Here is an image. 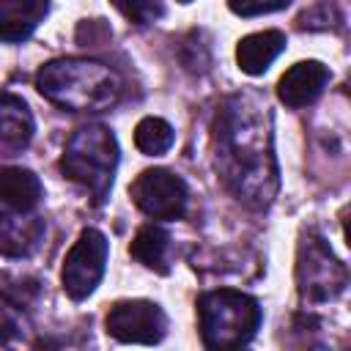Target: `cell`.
<instances>
[{"label": "cell", "mask_w": 351, "mask_h": 351, "mask_svg": "<svg viewBox=\"0 0 351 351\" xmlns=\"http://www.w3.org/2000/svg\"><path fill=\"white\" fill-rule=\"evenodd\" d=\"M214 167L222 184L250 208H266L280 189L269 107L250 93L222 99L211 126Z\"/></svg>", "instance_id": "1"}, {"label": "cell", "mask_w": 351, "mask_h": 351, "mask_svg": "<svg viewBox=\"0 0 351 351\" xmlns=\"http://www.w3.org/2000/svg\"><path fill=\"white\" fill-rule=\"evenodd\" d=\"M36 88L52 104L71 112H101L110 110L123 90L118 71L88 58L49 60L36 74Z\"/></svg>", "instance_id": "2"}, {"label": "cell", "mask_w": 351, "mask_h": 351, "mask_svg": "<svg viewBox=\"0 0 351 351\" xmlns=\"http://www.w3.org/2000/svg\"><path fill=\"white\" fill-rule=\"evenodd\" d=\"M118 159H121V151H118L115 134L101 123H88L69 137L60 156V170L74 184L85 186L93 203L101 206L110 195Z\"/></svg>", "instance_id": "3"}, {"label": "cell", "mask_w": 351, "mask_h": 351, "mask_svg": "<svg viewBox=\"0 0 351 351\" xmlns=\"http://www.w3.org/2000/svg\"><path fill=\"white\" fill-rule=\"evenodd\" d=\"M197 318H200L203 346L222 351V348L247 346L261 329L263 310L255 296L233 288H219V291H206L197 299Z\"/></svg>", "instance_id": "4"}, {"label": "cell", "mask_w": 351, "mask_h": 351, "mask_svg": "<svg viewBox=\"0 0 351 351\" xmlns=\"http://www.w3.org/2000/svg\"><path fill=\"white\" fill-rule=\"evenodd\" d=\"M296 285H299V296L310 304L337 299L348 285L346 263H340L329 250V244L315 233H307L299 244Z\"/></svg>", "instance_id": "5"}, {"label": "cell", "mask_w": 351, "mask_h": 351, "mask_svg": "<svg viewBox=\"0 0 351 351\" xmlns=\"http://www.w3.org/2000/svg\"><path fill=\"white\" fill-rule=\"evenodd\" d=\"M107 255H110V241L101 230L85 228L77 236V241L66 252L63 269H60V282H63V291L69 299L82 302L96 291V285L101 282L104 269H107Z\"/></svg>", "instance_id": "6"}, {"label": "cell", "mask_w": 351, "mask_h": 351, "mask_svg": "<svg viewBox=\"0 0 351 351\" xmlns=\"http://www.w3.org/2000/svg\"><path fill=\"white\" fill-rule=\"evenodd\" d=\"M129 195L134 206L151 219H178L184 217L186 203H189V189L184 178L165 167L143 170L129 186Z\"/></svg>", "instance_id": "7"}, {"label": "cell", "mask_w": 351, "mask_h": 351, "mask_svg": "<svg viewBox=\"0 0 351 351\" xmlns=\"http://www.w3.org/2000/svg\"><path fill=\"white\" fill-rule=\"evenodd\" d=\"M107 335L118 343L154 346L167 335V315L156 302L148 299H126L115 302L104 318Z\"/></svg>", "instance_id": "8"}, {"label": "cell", "mask_w": 351, "mask_h": 351, "mask_svg": "<svg viewBox=\"0 0 351 351\" xmlns=\"http://www.w3.org/2000/svg\"><path fill=\"white\" fill-rule=\"evenodd\" d=\"M329 80H332V71L321 60H302V63L291 66L280 77L277 99L285 107H293V110L296 107H307V104H313L324 93Z\"/></svg>", "instance_id": "9"}, {"label": "cell", "mask_w": 351, "mask_h": 351, "mask_svg": "<svg viewBox=\"0 0 351 351\" xmlns=\"http://www.w3.org/2000/svg\"><path fill=\"white\" fill-rule=\"evenodd\" d=\"M36 123L27 101L16 93H0V159L19 156L33 140Z\"/></svg>", "instance_id": "10"}, {"label": "cell", "mask_w": 351, "mask_h": 351, "mask_svg": "<svg viewBox=\"0 0 351 351\" xmlns=\"http://www.w3.org/2000/svg\"><path fill=\"white\" fill-rule=\"evenodd\" d=\"M44 236V219L30 211L0 208V255L5 258H27Z\"/></svg>", "instance_id": "11"}, {"label": "cell", "mask_w": 351, "mask_h": 351, "mask_svg": "<svg viewBox=\"0 0 351 351\" xmlns=\"http://www.w3.org/2000/svg\"><path fill=\"white\" fill-rule=\"evenodd\" d=\"M44 197L41 178L27 167L0 165V208L11 211H36Z\"/></svg>", "instance_id": "12"}, {"label": "cell", "mask_w": 351, "mask_h": 351, "mask_svg": "<svg viewBox=\"0 0 351 351\" xmlns=\"http://www.w3.org/2000/svg\"><path fill=\"white\" fill-rule=\"evenodd\" d=\"M49 0H0V41L19 44L44 22Z\"/></svg>", "instance_id": "13"}, {"label": "cell", "mask_w": 351, "mask_h": 351, "mask_svg": "<svg viewBox=\"0 0 351 351\" xmlns=\"http://www.w3.org/2000/svg\"><path fill=\"white\" fill-rule=\"evenodd\" d=\"M282 49H285V33H280V30L250 33L236 47V63L244 74L258 77L280 58Z\"/></svg>", "instance_id": "14"}, {"label": "cell", "mask_w": 351, "mask_h": 351, "mask_svg": "<svg viewBox=\"0 0 351 351\" xmlns=\"http://www.w3.org/2000/svg\"><path fill=\"white\" fill-rule=\"evenodd\" d=\"M129 252L134 261H140L145 269H154L159 274L167 271L170 261V233L159 225H143L137 236L129 244Z\"/></svg>", "instance_id": "15"}, {"label": "cell", "mask_w": 351, "mask_h": 351, "mask_svg": "<svg viewBox=\"0 0 351 351\" xmlns=\"http://www.w3.org/2000/svg\"><path fill=\"white\" fill-rule=\"evenodd\" d=\"M173 143H176V132L165 118L148 115L134 126V145L145 156H162L173 148Z\"/></svg>", "instance_id": "16"}, {"label": "cell", "mask_w": 351, "mask_h": 351, "mask_svg": "<svg viewBox=\"0 0 351 351\" xmlns=\"http://www.w3.org/2000/svg\"><path fill=\"white\" fill-rule=\"evenodd\" d=\"M27 318L22 313V307L8 299L5 293H0V346H14L19 340H25L27 335Z\"/></svg>", "instance_id": "17"}, {"label": "cell", "mask_w": 351, "mask_h": 351, "mask_svg": "<svg viewBox=\"0 0 351 351\" xmlns=\"http://www.w3.org/2000/svg\"><path fill=\"white\" fill-rule=\"evenodd\" d=\"M112 5L134 25H151L165 14L159 0H112Z\"/></svg>", "instance_id": "18"}, {"label": "cell", "mask_w": 351, "mask_h": 351, "mask_svg": "<svg viewBox=\"0 0 351 351\" xmlns=\"http://www.w3.org/2000/svg\"><path fill=\"white\" fill-rule=\"evenodd\" d=\"M291 0H228L230 11L239 16H261V14H274L282 11Z\"/></svg>", "instance_id": "19"}, {"label": "cell", "mask_w": 351, "mask_h": 351, "mask_svg": "<svg viewBox=\"0 0 351 351\" xmlns=\"http://www.w3.org/2000/svg\"><path fill=\"white\" fill-rule=\"evenodd\" d=\"M178 3H192V0H178Z\"/></svg>", "instance_id": "20"}]
</instances>
